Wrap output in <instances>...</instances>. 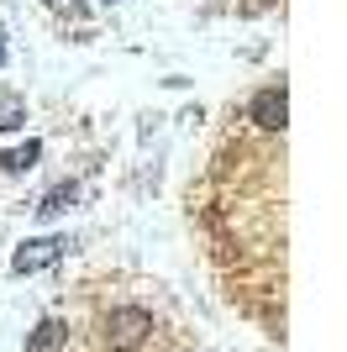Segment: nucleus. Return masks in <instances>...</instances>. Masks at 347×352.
<instances>
[{
  "instance_id": "f257e3e1",
  "label": "nucleus",
  "mask_w": 347,
  "mask_h": 352,
  "mask_svg": "<svg viewBox=\"0 0 347 352\" xmlns=\"http://www.w3.org/2000/svg\"><path fill=\"white\" fill-rule=\"evenodd\" d=\"M147 337H153V310H143V305H111L105 310L101 342L111 352H137Z\"/></svg>"
},
{
  "instance_id": "f03ea898",
  "label": "nucleus",
  "mask_w": 347,
  "mask_h": 352,
  "mask_svg": "<svg viewBox=\"0 0 347 352\" xmlns=\"http://www.w3.org/2000/svg\"><path fill=\"white\" fill-rule=\"evenodd\" d=\"M284 116H289V100H284V79L279 85H263L253 100H247V121L269 137H284Z\"/></svg>"
},
{
  "instance_id": "7ed1b4c3",
  "label": "nucleus",
  "mask_w": 347,
  "mask_h": 352,
  "mask_svg": "<svg viewBox=\"0 0 347 352\" xmlns=\"http://www.w3.org/2000/svg\"><path fill=\"white\" fill-rule=\"evenodd\" d=\"M63 236H37V242H21L16 248V258H11V268L16 274H37V268H48V263H58L63 258Z\"/></svg>"
},
{
  "instance_id": "20e7f679",
  "label": "nucleus",
  "mask_w": 347,
  "mask_h": 352,
  "mask_svg": "<svg viewBox=\"0 0 347 352\" xmlns=\"http://www.w3.org/2000/svg\"><path fill=\"white\" fill-rule=\"evenodd\" d=\"M63 342H69V326H63V321H43L27 337V352H58Z\"/></svg>"
},
{
  "instance_id": "39448f33",
  "label": "nucleus",
  "mask_w": 347,
  "mask_h": 352,
  "mask_svg": "<svg viewBox=\"0 0 347 352\" xmlns=\"http://www.w3.org/2000/svg\"><path fill=\"white\" fill-rule=\"evenodd\" d=\"M37 158H43V142H27V147H11V153H0V168H6V174H27Z\"/></svg>"
},
{
  "instance_id": "423d86ee",
  "label": "nucleus",
  "mask_w": 347,
  "mask_h": 352,
  "mask_svg": "<svg viewBox=\"0 0 347 352\" xmlns=\"http://www.w3.org/2000/svg\"><path fill=\"white\" fill-rule=\"evenodd\" d=\"M27 126V100L21 95H0V132H16Z\"/></svg>"
},
{
  "instance_id": "0eeeda50",
  "label": "nucleus",
  "mask_w": 347,
  "mask_h": 352,
  "mask_svg": "<svg viewBox=\"0 0 347 352\" xmlns=\"http://www.w3.org/2000/svg\"><path fill=\"white\" fill-rule=\"evenodd\" d=\"M69 206H74V184H63V190H53L37 210H43V216H58V210H69Z\"/></svg>"
},
{
  "instance_id": "6e6552de",
  "label": "nucleus",
  "mask_w": 347,
  "mask_h": 352,
  "mask_svg": "<svg viewBox=\"0 0 347 352\" xmlns=\"http://www.w3.org/2000/svg\"><path fill=\"white\" fill-rule=\"evenodd\" d=\"M0 63H6V43H0Z\"/></svg>"
}]
</instances>
